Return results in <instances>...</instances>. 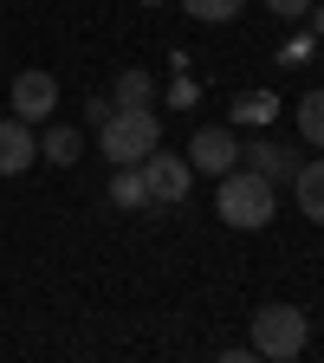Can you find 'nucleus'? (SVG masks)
<instances>
[{
    "label": "nucleus",
    "mask_w": 324,
    "mask_h": 363,
    "mask_svg": "<svg viewBox=\"0 0 324 363\" xmlns=\"http://www.w3.org/2000/svg\"><path fill=\"white\" fill-rule=\"evenodd\" d=\"M214 214L227 227H240V234H259L279 214V182H266L259 169H227L220 189H214Z\"/></svg>",
    "instance_id": "obj_1"
},
{
    "label": "nucleus",
    "mask_w": 324,
    "mask_h": 363,
    "mask_svg": "<svg viewBox=\"0 0 324 363\" xmlns=\"http://www.w3.org/2000/svg\"><path fill=\"white\" fill-rule=\"evenodd\" d=\"M162 143V117L143 104V111H111L104 123H98V150H104V162H117V169H136L150 150Z\"/></svg>",
    "instance_id": "obj_2"
},
{
    "label": "nucleus",
    "mask_w": 324,
    "mask_h": 363,
    "mask_svg": "<svg viewBox=\"0 0 324 363\" xmlns=\"http://www.w3.org/2000/svg\"><path fill=\"white\" fill-rule=\"evenodd\" d=\"M247 331H253V357H272V363H292V357L311 344V325H305V311H298V305H286V298L259 305Z\"/></svg>",
    "instance_id": "obj_3"
},
{
    "label": "nucleus",
    "mask_w": 324,
    "mask_h": 363,
    "mask_svg": "<svg viewBox=\"0 0 324 363\" xmlns=\"http://www.w3.org/2000/svg\"><path fill=\"white\" fill-rule=\"evenodd\" d=\"M136 175H143V201H156V208H175V201H189V189H195V169H189V156H169L162 143L136 162Z\"/></svg>",
    "instance_id": "obj_4"
},
{
    "label": "nucleus",
    "mask_w": 324,
    "mask_h": 363,
    "mask_svg": "<svg viewBox=\"0 0 324 363\" xmlns=\"http://www.w3.org/2000/svg\"><path fill=\"white\" fill-rule=\"evenodd\" d=\"M189 169L195 175H227V169H240V136H234V123H208V130H195L189 136Z\"/></svg>",
    "instance_id": "obj_5"
},
{
    "label": "nucleus",
    "mask_w": 324,
    "mask_h": 363,
    "mask_svg": "<svg viewBox=\"0 0 324 363\" xmlns=\"http://www.w3.org/2000/svg\"><path fill=\"white\" fill-rule=\"evenodd\" d=\"M7 104H13L20 123H45V117L59 111V78L39 72V65H26V72L13 78V91H7Z\"/></svg>",
    "instance_id": "obj_6"
},
{
    "label": "nucleus",
    "mask_w": 324,
    "mask_h": 363,
    "mask_svg": "<svg viewBox=\"0 0 324 363\" xmlns=\"http://www.w3.org/2000/svg\"><path fill=\"white\" fill-rule=\"evenodd\" d=\"M39 162V136L20 117H0V175H26Z\"/></svg>",
    "instance_id": "obj_7"
},
{
    "label": "nucleus",
    "mask_w": 324,
    "mask_h": 363,
    "mask_svg": "<svg viewBox=\"0 0 324 363\" xmlns=\"http://www.w3.org/2000/svg\"><path fill=\"white\" fill-rule=\"evenodd\" d=\"M240 162L259 169L266 182H292V175H298V150H292V143H272V136H253V143L240 150Z\"/></svg>",
    "instance_id": "obj_8"
},
{
    "label": "nucleus",
    "mask_w": 324,
    "mask_h": 363,
    "mask_svg": "<svg viewBox=\"0 0 324 363\" xmlns=\"http://www.w3.org/2000/svg\"><path fill=\"white\" fill-rule=\"evenodd\" d=\"M292 195H298V214H305L311 227H324V150H318V162H298Z\"/></svg>",
    "instance_id": "obj_9"
},
{
    "label": "nucleus",
    "mask_w": 324,
    "mask_h": 363,
    "mask_svg": "<svg viewBox=\"0 0 324 363\" xmlns=\"http://www.w3.org/2000/svg\"><path fill=\"white\" fill-rule=\"evenodd\" d=\"M39 156L52 162V169H72V162L84 156V130H78V123H45V130H39Z\"/></svg>",
    "instance_id": "obj_10"
},
{
    "label": "nucleus",
    "mask_w": 324,
    "mask_h": 363,
    "mask_svg": "<svg viewBox=\"0 0 324 363\" xmlns=\"http://www.w3.org/2000/svg\"><path fill=\"white\" fill-rule=\"evenodd\" d=\"M111 104H117V111H143V104H156V78H150V72H136V65H130V72H117Z\"/></svg>",
    "instance_id": "obj_11"
},
{
    "label": "nucleus",
    "mask_w": 324,
    "mask_h": 363,
    "mask_svg": "<svg viewBox=\"0 0 324 363\" xmlns=\"http://www.w3.org/2000/svg\"><path fill=\"white\" fill-rule=\"evenodd\" d=\"M272 117H279V98H272V91H240V98H234V117H227V123H253V130H266Z\"/></svg>",
    "instance_id": "obj_12"
},
{
    "label": "nucleus",
    "mask_w": 324,
    "mask_h": 363,
    "mask_svg": "<svg viewBox=\"0 0 324 363\" xmlns=\"http://www.w3.org/2000/svg\"><path fill=\"white\" fill-rule=\"evenodd\" d=\"M298 136H305L311 150H324V84L298 98Z\"/></svg>",
    "instance_id": "obj_13"
},
{
    "label": "nucleus",
    "mask_w": 324,
    "mask_h": 363,
    "mask_svg": "<svg viewBox=\"0 0 324 363\" xmlns=\"http://www.w3.org/2000/svg\"><path fill=\"white\" fill-rule=\"evenodd\" d=\"M240 7H247V0H181V13H195L201 26H227Z\"/></svg>",
    "instance_id": "obj_14"
},
{
    "label": "nucleus",
    "mask_w": 324,
    "mask_h": 363,
    "mask_svg": "<svg viewBox=\"0 0 324 363\" xmlns=\"http://www.w3.org/2000/svg\"><path fill=\"white\" fill-rule=\"evenodd\" d=\"M111 201L117 208H143V175H136V169H117L111 175Z\"/></svg>",
    "instance_id": "obj_15"
},
{
    "label": "nucleus",
    "mask_w": 324,
    "mask_h": 363,
    "mask_svg": "<svg viewBox=\"0 0 324 363\" xmlns=\"http://www.w3.org/2000/svg\"><path fill=\"white\" fill-rule=\"evenodd\" d=\"M305 59H311V39H305V33H298L292 45H279V65H305Z\"/></svg>",
    "instance_id": "obj_16"
},
{
    "label": "nucleus",
    "mask_w": 324,
    "mask_h": 363,
    "mask_svg": "<svg viewBox=\"0 0 324 363\" xmlns=\"http://www.w3.org/2000/svg\"><path fill=\"white\" fill-rule=\"evenodd\" d=\"M311 0H266V13H279V20H305Z\"/></svg>",
    "instance_id": "obj_17"
},
{
    "label": "nucleus",
    "mask_w": 324,
    "mask_h": 363,
    "mask_svg": "<svg viewBox=\"0 0 324 363\" xmlns=\"http://www.w3.org/2000/svg\"><path fill=\"white\" fill-rule=\"evenodd\" d=\"M305 26H311V33L324 39V7H305Z\"/></svg>",
    "instance_id": "obj_18"
},
{
    "label": "nucleus",
    "mask_w": 324,
    "mask_h": 363,
    "mask_svg": "<svg viewBox=\"0 0 324 363\" xmlns=\"http://www.w3.org/2000/svg\"><path fill=\"white\" fill-rule=\"evenodd\" d=\"M143 7H169V0H143Z\"/></svg>",
    "instance_id": "obj_19"
}]
</instances>
